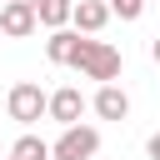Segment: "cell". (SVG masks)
<instances>
[{
  "label": "cell",
  "mask_w": 160,
  "mask_h": 160,
  "mask_svg": "<svg viewBox=\"0 0 160 160\" xmlns=\"http://www.w3.org/2000/svg\"><path fill=\"white\" fill-rule=\"evenodd\" d=\"M75 30H50V40H45V55L55 60V65H70V55H75Z\"/></svg>",
  "instance_id": "9c48e42d"
},
{
  "label": "cell",
  "mask_w": 160,
  "mask_h": 160,
  "mask_svg": "<svg viewBox=\"0 0 160 160\" xmlns=\"http://www.w3.org/2000/svg\"><path fill=\"white\" fill-rule=\"evenodd\" d=\"M90 110V100L75 90V85H60L55 95H45V115L60 125V130H70V125H80V115Z\"/></svg>",
  "instance_id": "277c9868"
},
{
  "label": "cell",
  "mask_w": 160,
  "mask_h": 160,
  "mask_svg": "<svg viewBox=\"0 0 160 160\" xmlns=\"http://www.w3.org/2000/svg\"><path fill=\"white\" fill-rule=\"evenodd\" d=\"M70 5H75V0H35V25L65 30V25H70Z\"/></svg>",
  "instance_id": "ba28073f"
},
{
  "label": "cell",
  "mask_w": 160,
  "mask_h": 160,
  "mask_svg": "<svg viewBox=\"0 0 160 160\" xmlns=\"http://www.w3.org/2000/svg\"><path fill=\"white\" fill-rule=\"evenodd\" d=\"M95 150H100V130L95 125H70L50 145V160H95Z\"/></svg>",
  "instance_id": "7a4b0ae2"
},
{
  "label": "cell",
  "mask_w": 160,
  "mask_h": 160,
  "mask_svg": "<svg viewBox=\"0 0 160 160\" xmlns=\"http://www.w3.org/2000/svg\"><path fill=\"white\" fill-rule=\"evenodd\" d=\"M150 60H155V65H160V35H155V40H150Z\"/></svg>",
  "instance_id": "4fadbf2b"
},
{
  "label": "cell",
  "mask_w": 160,
  "mask_h": 160,
  "mask_svg": "<svg viewBox=\"0 0 160 160\" xmlns=\"http://www.w3.org/2000/svg\"><path fill=\"white\" fill-rule=\"evenodd\" d=\"M90 110H95L100 120H125V115H130V95H125L120 85H100L95 100H90Z\"/></svg>",
  "instance_id": "8992f818"
},
{
  "label": "cell",
  "mask_w": 160,
  "mask_h": 160,
  "mask_svg": "<svg viewBox=\"0 0 160 160\" xmlns=\"http://www.w3.org/2000/svg\"><path fill=\"white\" fill-rule=\"evenodd\" d=\"M0 160H10V155H0Z\"/></svg>",
  "instance_id": "9a60e30c"
},
{
  "label": "cell",
  "mask_w": 160,
  "mask_h": 160,
  "mask_svg": "<svg viewBox=\"0 0 160 160\" xmlns=\"http://www.w3.org/2000/svg\"><path fill=\"white\" fill-rule=\"evenodd\" d=\"M105 20H110V5H105V0H75V5H70V25H75V35H100Z\"/></svg>",
  "instance_id": "5b68a950"
},
{
  "label": "cell",
  "mask_w": 160,
  "mask_h": 160,
  "mask_svg": "<svg viewBox=\"0 0 160 160\" xmlns=\"http://www.w3.org/2000/svg\"><path fill=\"white\" fill-rule=\"evenodd\" d=\"M145 155H150V160H160V130H155V135L145 140Z\"/></svg>",
  "instance_id": "7c38bea8"
},
{
  "label": "cell",
  "mask_w": 160,
  "mask_h": 160,
  "mask_svg": "<svg viewBox=\"0 0 160 160\" xmlns=\"http://www.w3.org/2000/svg\"><path fill=\"white\" fill-rule=\"evenodd\" d=\"M0 30L15 35V40L35 35V10H25V5H5V10H0Z\"/></svg>",
  "instance_id": "52a82bcc"
},
{
  "label": "cell",
  "mask_w": 160,
  "mask_h": 160,
  "mask_svg": "<svg viewBox=\"0 0 160 160\" xmlns=\"http://www.w3.org/2000/svg\"><path fill=\"white\" fill-rule=\"evenodd\" d=\"M105 5H110V0H105Z\"/></svg>",
  "instance_id": "2e32d148"
},
{
  "label": "cell",
  "mask_w": 160,
  "mask_h": 160,
  "mask_svg": "<svg viewBox=\"0 0 160 160\" xmlns=\"http://www.w3.org/2000/svg\"><path fill=\"white\" fill-rule=\"evenodd\" d=\"M10 5H25V10H35V0H10Z\"/></svg>",
  "instance_id": "5bb4252c"
},
{
  "label": "cell",
  "mask_w": 160,
  "mask_h": 160,
  "mask_svg": "<svg viewBox=\"0 0 160 160\" xmlns=\"http://www.w3.org/2000/svg\"><path fill=\"white\" fill-rule=\"evenodd\" d=\"M5 110H10V120H20V125H35V120L45 115V90H40V85H30V80H20V85H10V95H5Z\"/></svg>",
  "instance_id": "3957f363"
},
{
  "label": "cell",
  "mask_w": 160,
  "mask_h": 160,
  "mask_svg": "<svg viewBox=\"0 0 160 160\" xmlns=\"http://www.w3.org/2000/svg\"><path fill=\"white\" fill-rule=\"evenodd\" d=\"M110 15H120V20H140V15H145V0H110Z\"/></svg>",
  "instance_id": "8fae6325"
},
{
  "label": "cell",
  "mask_w": 160,
  "mask_h": 160,
  "mask_svg": "<svg viewBox=\"0 0 160 160\" xmlns=\"http://www.w3.org/2000/svg\"><path fill=\"white\" fill-rule=\"evenodd\" d=\"M10 160H50V145H45L40 135H20V140L10 145Z\"/></svg>",
  "instance_id": "30bf717a"
},
{
  "label": "cell",
  "mask_w": 160,
  "mask_h": 160,
  "mask_svg": "<svg viewBox=\"0 0 160 160\" xmlns=\"http://www.w3.org/2000/svg\"><path fill=\"white\" fill-rule=\"evenodd\" d=\"M70 65H75V70H80L85 80L115 85V75H120L125 55H120L115 45H105V40H90V35H80V40H75V55H70Z\"/></svg>",
  "instance_id": "6da1fadb"
}]
</instances>
